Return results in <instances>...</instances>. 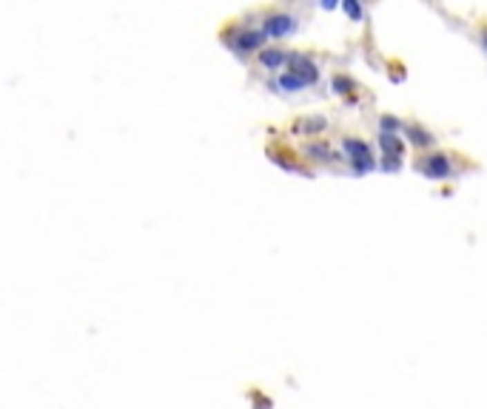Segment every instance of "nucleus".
<instances>
[{
	"label": "nucleus",
	"instance_id": "nucleus-17",
	"mask_svg": "<svg viewBox=\"0 0 487 409\" xmlns=\"http://www.w3.org/2000/svg\"><path fill=\"white\" fill-rule=\"evenodd\" d=\"M479 43H481V49L487 52V23H481V26H479Z\"/></svg>",
	"mask_w": 487,
	"mask_h": 409
},
{
	"label": "nucleus",
	"instance_id": "nucleus-7",
	"mask_svg": "<svg viewBox=\"0 0 487 409\" xmlns=\"http://www.w3.org/2000/svg\"><path fill=\"white\" fill-rule=\"evenodd\" d=\"M325 128H328V119H325L322 114H311V117H303L294 123V131L303 134V137H319Z\"/></svg>",
	"mask_w": 487,
	"mask_h": 409
},
{
	"label": "nucleus",
	"instance_id": "nucleus-4",
	"mask_svg": "<svg viewBox=\"0 0 487 409\" xmlns=\"http://www.w3.org/2000/svg\"><path fill=\"white\" fill-rule=\"evenodd\" d=\"M419 171L428 177V179H448L453 174V159L448 154H425L419 157Z\"/></svg>",
	"mask_w": 487,
	"mask_h": 409
},
{
	"label": "nucleus",
	"instance_id": "nucleus-16",
	"mask_svg": "<svg viewBox=\"0 0 487 409\" xmlns=\"http://www.w3.org/2000/svg\"><path fill=\"white\" fill-rule=\"evenodd\" d=\"M254 403H257V409H271V401L265 395H260V392H254Z\"/></svg>",
	"mask_w": 487,
	"mask_h": 409
},
{
	"label": "nucleus",
	"instance_id": "nucleus-2",
	"mask_svg": "<svg viewBox=\"0 0 487 409\" xmlns=\"http://www.w3.org/2000/svg\"><path fill=\"white\" fill-rule=\"evenodd\" d=\"M260 26H262V32L268 37L280 40V37H288V34H294L299 29V20L291 12H285V9H265Z\"/></svg>",
	"mask_w": 487,
	"mask_h": 409
},
{
	"label": "nucleus",
	"instance_id": "nucleus-13",
	"mask_svg": "<svg viewBox=\"0 0 487 409\" xmlns=\"http://www.w3.org/2000/svg\"><path fill=\"white\" fill-rule=\"evenodd\" d=\"M334 91L336 94H351V91H356V83L347 74H334Z\"/></svg>",
	"mask_w": 487,
	"mask_h": 409
},
{
	"label": "nucleus",
	"instance_id": "nucleus-6",
	"mask_svg": "<svg viewBox=\"0 0 487 409\" xmlns=\"http://www.w3.org/2000/svg\"><path fill=\"white\" fill-rule=\"evenodd\" d=\"M342 151L347 154V162H359V159H374V151L365 139H356V137H345L342 139Z\"/></svg>",
	"mask_w": 487,
	"mask_h": 409
},
{
	"label": "nucleus",
	"instance_id": "nucleus-11",
	"mask_svg": "<svg viewBox=\"0 0 487 409\" xmlns=\"http://www.w3.org/2000/svg\"><path fill=\"white\" fill-rule=\"evenodd\" d=\"M271 88H283V91H303V88H308L299 77H294L291 71H283L280 77H276V83H271Z\"/></svg>",
	"mask_w": 487,
	"mask_h": 409
},
{
	"label": "nucleus",
	"instance_id": "nucleus-1",
	"mask_svg": "<svg viewBox=\"0 0 487 409\" xmlns=\"http://www.w3.org/2000/svg\"><path fill=\"white\" fill-rule=\"evenodd\" d=\"M222 40L234 54L248 57V54H260L265 49L268 34L262 32V26H242V23H231L222 29Z\"/></svg>",
	"mask_w": 487,
	"mask_h": 409
},
{
	"label": "nucleus",
	"instance_id": "nucleus-3",
	"mask_svg": "<svg viewBox=\"0 0 487 409\" xmlns=\"http://www.w3.org/2000/svg\"><path fill=\"white\" fill-rule=\"evenodd\" d=\"M288 71L294 77H299L305 86H316L319 83V66L314 63L311 54L305 52H291V60H288Z\"/></svg>",
	"mask_w": 487,
	"mask_h": 409
},
{
	"label": "nucleus",
	"instance_id": "nucleus-5",
	"mask_svg": "<svg viewBox=\"0 0 487 409\" xmlns=\"http://www.w3.org/2000/svg\"><path fill=\"white\" fill-rule=\"evenodd\" d=\"M291 60V54L283 49V46H265V49L257 54V63L268 71H276V68H283L285 63Z\"/></svg>",
	"mask_w": 487,
	"mask_h": 409
},
{
	"label": "nucleus",
	"instance_id": "nucleus-15",
	"mask_svg": "<svg viewBox=\"0 0 487 409\" xmlns=\"http://www.w3.org/2000/svg\"><path fill=\"white\" fill-rule=\"evenodd\" d=\"M342 12L351 17V20H362L365 17V9L356 3V0H342Z\"/></svg>",
	"mask_w": 487,
	"mask_h": 409
},
{
	"label": "nucleus",
	"instance_id": "nucleus-9",
	"mask_svg": "<svg viewBox=\"0 0 487 409\" xmlns=\"http://www.w3.org/2000/svg\"><path fill=\"white\" fill-rule=\"evenodd\" d=\"M305 157H308L311 162H336L331 146H328L325 139H311L308 146H305Z\"/></svg>",
	"mask_w": 487,
	"mask_h": 409
},
{
	"label": "nucleus",
	"instance_id": "nucleus-12",
	"mask_svg": "<svg viewBox=\"0 0 487 409\" xmlns=\"http://www.w3.org/2000/svg\"><path fill=\"white\" fill-rule=\"evenodd\" d=\"M402 128V123L393 114H382L379 117V134H397Z\"/></svg>",
	"mask_w": 487,
	"mask_h": 409
},
{
	"label": "nucleus",
	"instance_id": "nucleus-14",
	"mask_svg": "<svg viewBox=\"0 0 487 409\" xmlns=\"http://www.w3.org/2000/svg\"><path fill=\"white\" fill-rule=\"evenodd\" d=\"M382 171L388 174H397L399 168H402V157H393V154H382V162H379Z\"/></svg>",
	"mask_w": 487,
	"mask_h": 409
},
{
	"label": "nucleus",
	"instance_id": "nucleus-10",
	"mask_svg": "<svg viewBox=\"0 0 487 409\" xmlns=\"http://www.w3.org/2000/svg\"><path fill=\"white\" fill-rule=\"evenodd\" d=\"M379 148H382V154L405 157V142L399 134H379Z\"/></svg>",
	"mask_w": 487,
	"mask_h": 409
},
{
	"label": "nucleus",
	"instance_id": "nucleus-8",
	"mask_svg": "<svg viewBox=\"0 0 487 409\" xmlns=\"http://www.w3.org/2000/svg\"><path fill=\"white\" fill-rule=\"evenodd\" d=\"M405 134H408V139H410V146H416V148H430L433 142H436L433 131H428V128L419 126V123H408V126H405Z\"/></svg>",
	"mask_w": 487,
	"mask_h": 409
}]
</instances>
